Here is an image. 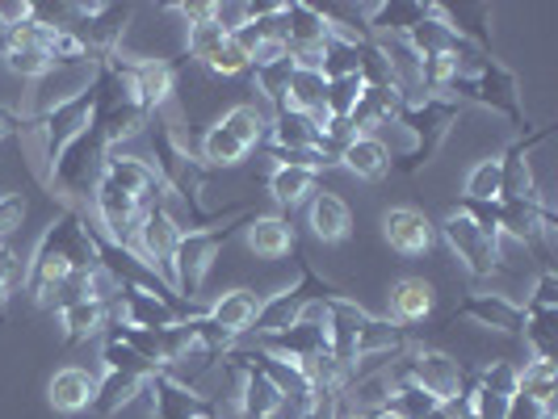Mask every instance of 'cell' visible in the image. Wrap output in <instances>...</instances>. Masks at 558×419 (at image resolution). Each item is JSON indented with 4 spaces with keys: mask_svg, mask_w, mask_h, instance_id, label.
<instances>
[{
    "mask_svg": "<svg viewBox=\"0 0 558 419\" xmlns=\"http://www.w3.org/2000/svg\"><path fill=\"white\" fill-rule=\"evenodd\" d=\"M458 113H462V101L437 97V93H428L420 101H403L395 126L408 131V147H403V156H395V168L399 172H420V168L433 160V151L446 143L449 126L458 122Z\"/></svg>",
    "mask_w": 558,
    "mask_h": 419,
    "instance_id": "1",
    "label": "cell"
},
{
    "mask_svg": "<svg viewBox=\"0 0 558 419\" xmlns=\"http://www.w3.org/2000/svg\"><path fill=\"white\" fill-rule=\"evenodd\" d=\"M244 223H215V226H197V231H185L181 244H177V256H172V289L197 307V294L210 278L219 251L227 248V239L235 235Z\"/></svg>",
    "mask_w": 558,
    "mask_h": 419,
    "instance_id": "2",
    "label": "cell"
},
{
    "mask_svg": "<svg viewBox=\"0 0 558 419\" xmlns=\"http://www.w3.org/2000/svg\"><path fill=\"white\" fill-rule=\"evenodd\" d=\"M299 285H290V289H278V294H269V298H260V310H256V319H252V335L256 340H269V335L286 332V328H294L303 315H307L311 303H324V298H332L340 294L332 281H324L315 269H311V260L299 251Z\"/></svg>",
    "mask_w": 558,
    "mask_h": 419,
    "instance_id": "3",
    "label": "cell"
},
{
    "mask_svg": "<svg viewBox=\"0 0 558 419\" xmlns=\"http://www.w3.org/2000/svg\"><path fill=\"white\" fill-rule=\"evenodd\" d=\"M446 97H453V101H478V106H487L492 113H504L508 122L525 126V106H521L517 72H508L496 56L483 59V67L471 72V76H458V81L449 84Z\"/></svg>",
    "mask_w": 558,
    "mask_h": 419,
    "instance_id": "4",
    "label": "cell"
},
{
    "mask_svg": "<svg viewBox=\"0 0 558 419\" xmlns=\"http://www.w3.org/2000/svg\"><path fill=\"white\" fill-rule=\"evenodd\" d=\"M437 239H446L449 251L462 260V269L471 273L475 281H487L492 273H500L504 264V251L500 244L504 239H492V235H483L462 210H449L446 219L437 223Z\"/></svg>",
    "mask_w": 558,
    "mask_h": 419,
    "instance_id": "5",
    "label": "cell"
},
{
    "mask_svg": "<svg viewBox=\"0 0 558 419\" xmlns=\"http://www.w3.org/2000/svg\"><path fill=\"white\" fill-rule=\"evenodd\" d=\"M93 113H97V97H93V88H84L81 97H72V101H63L56 110H47L43 118H34V131H38V139H43V160H47V164L56 168L59 156L93 126ZM51 168H47V172H51Z\"/></svg>",
    "mask_w": 558,
    "mask_h": 419,
    "instance_id": "6",
    "label": "cell"
},
{
    "mask_svg": "<svg viewBox=\"0 0 558 419\" xmlns=\"http://www.w3.org/2000/svg\"><path fill=\"white\" fill-rule=\"evenodd\" d=\"M101 160H106V143H101V135L88 126L81 139L59 156L56 168L47 172V181L59 185L63 194H72V197H93V185L101 181Z\"/></svg>",
    "mask_w": 558,
    "mask_h": 419,
    "instance_id": "7",
    "label": "cell"
},
{
    "mask_svg": "<svg viewBox=\"0 0 558 419\" xmlns=\"http://www.w3.org/2000/svg\"><path fill=\"white\" fill-rule=\"evenodd\" d=\"M181 235H185L181 219L168 210L165 201H156V206H147V210H143L140 226H135V244H131V248L140 251L156 273H165L168 285H172V256H177Z\"/></svg>",
    "mask_w": 558,
    "mask_h": 419,
    "instance_id": "8",
    "label": "cell"
},
{
    "mask_svg": "<svg viewBox=\"0 0 558 419\" xmlns=\"http://www.w3.org/2000/svg\"><path fill=\"white\" fill-rule=\"evenodd\" d=\"M143 210H147V206H143L140 197L122 194V189H118L113 181H106V176L93 185V219H97V235H101V239L131 248Z\"/></svg>",
    "mask_w": 558,
    "mask_h": 419,
    "instance_id": "9",
    "label": "cell"
},
{
    "mask_svg": "<svg viewBox=\"0 0 558 419\" xmlns=\"http://www.w3.org/2000/svg\"><path fill=\"white\" fill-rule=\"evenodd\" d=\"M399 373H403L408 382L424 386L428 394H437L441 403H449L453 394L462 391V382H466L462 361H453L441 348H420V344H412V348L399 357Z\"/></svg>",
    "mask_w": 558,
    "mask_h": 419,
    "instance_id": "10",
    "label": "cell"
},
{
    "mask_svg": "<svg viewBox=\"0 0 558 419\" xmlns=\"http://www.w3.org/2000/svg\"><path fill=\"white\" fill-rule=\"evenodd\" d=\"M143 394L151 398L156 419H219V398L197 394L190 382H181L172 373H151Z\"/></svg>",
    "mask_w": 558,
    "mask_h": 419,
    "instance_id": "11",
    "label": "cell"
},
{
    "mask_svg": "<svg viewBox=\"0 0 558 419\" xmlns=\"http://www.w3.org/2000/svg\"><path fill=\"white\" fill-rule=\"evenodd\" d=\"M126 81H131V97L140 101L143 110L156 113L172 106L177 97V63L168 59H126Z\"/></svg>",
    "mask_w": 558,
    "mask_h": 419,
    "instance_id": "12",
    "label": "cell"
},
{
    "mask_svg": "<svg viewBox=\"0 0 558 419\" xmlns=\"http://www.w3.org/2000/svg\"><path fill=\"white\" fill-rule=\"evenodd\" d=\"M383 239L399 256H428L437 248V223L416 206H391L383 210Z\"/></svg>",
    "mask_w": 558,
    "mask_h": 419,
    "instance_id": "13",
    "label": "cell"
},
{
    "mask_svg": "<svg viewBox=\"0 0 558 419\" xmlns=\"http://www.w3.org/2000/svg\"><path fill=\"white\" fill-rule=\"evenodd\" d=\"M101 176L113 181L122 194L140 197L143 206L165 201V185H160L156 168L147 164L143 156H131V151H106V160H101Z\"/></svg>",
    "mask_w": 558,
    "mask_h": 419,
    "instance_id": "14",
    "label": "cell"
},
{
    "mask_svg": "<svg viewBox=\"0 0 558 419\" xmlns=\"http://www.w3.org/2000/svg\"><path fill=\"white\" fill-rule=\"evenodd\" d=\"M281 38H286L290 56H307V51H324V47H328L332 26H328L324 9L294 0V4L281 9Z\"/></svg>",
    "mask_w": 558,
    "mask_h": 419,
    "instance_id": "15",
    "label": "cell"
},
{
    "mask_svg": "<svg viewBox=\"0 0 558 419\" xmlns=\"http://www.w3.org/2000/svg\"><path fill=\"white\" fill-rule=\"evenodd\" d=\"M256 348H265L274 357H286V361H294L303 369V365H311L315 357L328 353V332H324V319H299L286 332L269 335V340H256Z\"/></svg>",
    "mask_w": 558,
    "mask_h": 419,
    "instance_id": "16",
    "label": "cell"
},
{
    "mask_svg": "<svg viewBox=\"0 0 558 419\" xmlns=\"http://www.w3.org/2000/svg\"><path fill=\"white\" fill-rule=\"evenodd\" d=\"M240 235H244V248L256 260H281V256L299 251V231L290 226L286 214H256L240 226Z\"/></svg>",
    "mask_w": 558,
    "mask_h": 419,
    "instance_id": "17",
    "label": "cell"
},
{
    "mask_svg": "<svg viewBox=\"0 0 558 419\" xmlns=\"http://www.w3.org/2000/svg\"><path fill=\"white\" fill-rule=\"evenodd\" d=\"M550 131L542 126L537 135H530V139H517L504 156H496L500 160V201H521V197H542L537 194V181H533V147L546 139Z\"/></svg>",
    "mask_w": 558,
    "mask_h": 419,
    "instance_id": "18",
    "label": "cell"
},
{
    "mask_svg": "<svg viewBox=\"0 0 558 419\" xmlns=\"http://www.w3.org/2000/svg\"><path fill=\"white\" fill-rule=\"evenodd\" d=\"M458 319H471L478 328L500 335H521V328H525L521 303H512L504 294H471V298H462L458 303Z\"/></svg>",
    "mask_w": 558,
    "mask_h": 419,
    "instance_id": "19",
    "label": "cell"
},
{
    "mask_svg": "<svg viewBox=\"0 0 558 419\" xmlns=\"http://www.w3.org/2000/svg\"><path fill=\"white\" fill-rule=\"evenodd\" d=\"M110 323H131V328H147V332H165V328H177V323H185V319L168 307V303H160V298L122 285L118 298H113Z\"/></svg>",
    "mask_w": 558,
    "mask_h": 419,
    "instance_id": "20",
    "label": "cell"
},
{
    "mask_svg": "<svg viewBox=\"0 0 558 419\" xmlns=\"http://www.w3.org/2000/svg\"><path fill=\"white\" fill-rule=\"evenodd\" d=\"M387 307H391V319L399 328H416L424 323L433 310H437V285L428 278H399L391 281V289H387Z\"/></svg>",
    "mask_w": 558,
    "mask_h": 419,
    "instance_id": "21",
    "label": "cell"
},
{
    "mask_svg": "<svg viewBox=\"0 0 558 419\" xmlns=\"http://www.w3.org/2000/svg\"><path fill=\"white\" fill-rule=\"evenodd\" d=\"M336 168H344L357 181H387L395 172V151L383 135H357L344 147V156L336 160Z\"/></svg>",
    "mask_w": 558,
    "mask_h": 419,
    "instance_id": "22",
    "label": "cell"
},
{
    "mask_svg": "<svg viewBox=\"0 0 558 419\" xmlns=\"http://www.w3.org/2000/svg\"><path fill=\"white\" fill-rule=\"evenodd\" d=\"M93 398H97V373H88L81 365L59 369V373H51V382H47V403L56 407L59 416L93 411Z\"/></svg>",
    "mask_w": 558,
    "mask_h": 419,
    "instance_id": "23",
    "label": "cell"
},
{
    "mask_svg": "<svg viewBox=\"0 0 558 419\" xmlns=\"http://www.w3.org/2000/svg\"><path fill=\"white\" fill-rule=\"evenodd\" d=\"M307 226L319 244H344V239L353 235V210H349L344 197L319 189V194L307 201Z\"/></svg>",
    "mask_w": 558,
    "mask_h": 419,
    "instance_id": "24",
    "label": "cell"
},
{
    "mask_svg": "<svg viewBox=\"0 0 558 419\" xmlns=\"http://www.w3.org/2000/svg\"><path fill=\"white\" fill-rule=\"evenodd\" d=\"M256 310H260V294L256 289H244V285H235V289H223L210 307L202 310L219 332H227L231 340L235 335H248L252 332V319H256Z\"/></svg>",
    "mask_w": 558,
    "mask_h": 419,
    "instance_id": "25",
    "label": "cell"
},
{
    "mask_svg": "<svg viewBox=\"0 0 558 419\" xmlns=\"http://www.w3.org/2000/svg\"><path fill=\"white\" fill-rule=\"evenodd\" d=\"M399 110H403V97L395 93L391 84H383V88H362V97H357V106L349 113V122H353L357 135H378L383 126H395V122H399Z\"/></svg>",
    "mask_w": 558,
    "mask_h": 419,
    "instance_id": "26",
    "label": "cell"
},
{
    "mask_svg": "<svg viewBox=\"0 0 558 419\" xmlns=\"http://www.w3.org/2000/svg\"><path fill=\"white\" fill-rule=\"evenodd\" d=\"M408 42H412V51L420 59H437V56H453L458 42H462V34H458V26H453V17H449L446 9L433 4V13L408 34Z\"/></svg>",
    "mask_w": 558,
    "mask_h": 419,
    "instance_id": "27",
    "label": "cell"
},
{
    "mask_svg": "<svg viewBox=\"0 0 558 419\" xmlns=\"http://www.w3.org/2000/svg\"><path fill=\"white\" fill-rule=\"evenodd\" d=\"M265 185H269V197L278 201L281 214L303 210L311 197L319 194V176H311V172H303V168L274 164V168H269V176H265Z\"/></svg>",
    "mask_w": 558,
    "mask_h": 419,
    "instance_id": "28",
    "label": "cell"
},
{
    "mask_svg": "<svg viewBox=\"0 0 558 419\" xmlns=\"http://www.w3.org/2000/svg\"><path fill=\"white\" fill-rule=\"evenodd\" d=\"M143 386H147V378H135V373H113V369H106V373L97 378V398H93V411H97L101 419L118 416L122 407H131V403L140 398Z\"/></svg>",
    "mask_w": 558,
    "mask_h": 419,
    "instance_id": "29",
    "label": "cell"
},
{
    "mask_svg": "<svg viewBox=\"0 0 558 419\" xmlns=\"http://www.w3.org/2000/svg\"><path fill=\"white\" fill-rule=\"evenodd\" d=\"M59 319H63V340H68V344H84V340H93V335H106V328H110V319H113V307L84 298L76 307L59 310Z\"/></svg>",
    "mask_w": 558,
    "mask_h": 419,
    "instance_id": "30",
    "label": "cell"
},
{
    "mask_svg": "<svg viewBox=\"0 0 558 419\" xmlns=\"http://www.w3.org/2000/svg\"><path fill=\"white\" fill-rule=\"evenodd\" d=\"M197 160H202L206 172H210V168H240L244 160H248V147L235 139L231 131H223V126L215 122V126H206V131H202Z\"/></svg>",
    "mask_w": 558,
    "mask_h": 419,
    "instance_id": "31",
    "label": "cell"
},
{
    "mask_svg": "<svg viewBox=\"0 0 558 419\" xmlns=\"http://www.w3.org/2000/svg\"><path fill=\"white\" fill-rule=\"evenodd\" d=\"M315 122L307 113L281 110L269 118V135H265V147H278V151H303V147H315Z\"/></svg>",
    "mask_w": 558,
    "mask_h": 419,
    "instance_id": "32",
    "label": "cell"
},
{
    "mask_svg": "<svg viewBox=\"0 0 558 419\" xmlns=\"http://www.w3.org/2000/svg\"><path fill=\"white\" fill-rule=\"evenodd\" d=\"M324 93H328V76L324 72H311V67H294V76H290V88H286V97H281V110H294V113H315L324 110Z\"/></svg>",
    "mask_w": 558,
    "mask_h": 419,
    "instance_id": "33",
    "label": "cell"
},
{
    "mask_svg": "<svg viewBox=\"0 0 558 419\" xmlns=\"http://www.w3.org/2000/svg\"><path fill=\"white\" fill-rule=\"evenodd\" d=\"M0 59H4V67L13 72V76H22V81H47L51 72H56V63L47 56V47H38V42H4L0 47Z\"/></svg>",
    "mask_w": 558,
    "mask_h": 419,
    "instance_id": "34",
    "label": "cell"
},
{
    "mask_svg": "<svg viewBox=\"0 0 558 419\" xmlns=\"http://www.w3.org/2000/svg\"><path fill=\"white\" fill-rule=\"evenodd\" d=\"M269 118H274V113H265L260 106L240 101V106H231V110L219 118V126H223V131H231V135H235V139L252 151V147H260V143H265V135H269Z\"/></svg>",
    "mask_w": 558,
    "mask_h": 419,
    "instance_id": "35",
    "label": "cell"
},
{
    "mask_svg": "<svg viewBox=\"0 0 558 419\" xmlns=\"http://www.w3.org/2000/svg\"><path fill=\"white\" fill-rule=\"evenodd\" d=\"M517 394H530L533 403H546L555 407V394H558V365L546 361V357H533L517 369Z\"/></svg>",
    "mask_w": 558,
    "mask_h": 419,
    "instance_id": "36",
    "label": "cell"
},
{
    "mask_svg": "<svg viewBox=\"0 0 558 419\" xmlns=\"http://www.w3.org/2000/svg\"><path fill=\"white\" fill-rule=\"evenodd\" d=\"M101 361H106V369H113V373H135V378H151V373H160L151 361H143L140 353L122 340L118 332H110L106 328V344H101Z\"/></svg>",
    "mask_w": 558,
    "mask_h": 419,
    "instance_id": "37",
    "label": "cell"
},
{
    "mask_svg": "<svg viewBox=\"0 0 558 419\" xmlns=\"http://www.w3.org/2000/svg\"><path fill=\"white\" fill-rule=\"evenodd\" d=\"M525 344L533 348V357H546L555 361L558 357V310H542V315H525Z\"/></svg>",
    "mask_w": 558,
    "mask_h": 419,
    "instance_id": "38",
    "label": "cell"
},
{
    "mask_svg": "<svg viewBox=\"0 0 558 419\" xmlns=\"http://www.w3.org/2000/svg\"><path fill=\"white\" fill-rule=\"evenodd\" d=\"M227 42H231V34H227L223 26H215V17L185 26V56L197 59V63H206L215 51H223Z\"/></svg>",
    "mask_w": 558,
    "mask_h": 419,
    "instance_id": "39",
    "label": "cell"
},
{
    "mask_svg": "<svg viewBox=\"0 0 558 419\" xmlns=\"http://www.w3.org/2000/svg\"><path fill=\"white\" fill-rule=\"evenodd\" d=\"M248 76H252V84H256V93L278 110L286 88H290V76H294V63L286 56V59H278V63H269V67H252Z\"/></svg>",
    "mask_w": 558,
    "mask_h": 419,
    "instance_id": "40",
    "label": "cell"
},
{
    "mask_svg": "<svg viewBox=\"0 0 558 419\" xmlns=\"http://www.w3.org/2000/svg\"><path fill=\"white\" fill-rule=\"evenodd\" d=\"M466 201H500V160H478L462 185Z\"/></svg>",
    "mask_w": 558,
    "mask_h": 419,
    "instance_id": "41",
    "label": "cell"
},
{
    "mask_svg": "<svg viewBox=\"0 0 558 419\" xmlns=\"http://www.w3.org/2000/svg\"><path fill=\"white\" fill-rule=\"evenodd\" d=\"M362 76H340V81H328V93H324V110L332 118H349L357 97H362Z\"/></svg>",
    "mask_w": 558,
    "mask_h": 419,
    "instance_id": "42",
    "label": "cell"
},
{
    "mask_svg": "<svg viewBox=\"0 0 558 419\" xmlns=\"http://www.w3.org/2000/svg\"><path fill=\"white\" fill-rule=\"evenodd\" d=\"M357 139V131H353V122L349 118H328L324 126H319V135H315V147L328 156V160H340L344 156V147Z\"/></svg>",
    "mask_w": 558,
    "mask_h": 419,
    "instance_id": "43",
    "label": "cell"
},
{
    "mask_svg": "<svg viewBox=\"0 0 558 419\" xmlns=\"http://www.w3.org/2000/svg\"><path fill=\"white\" fill-rule=\"evenodd\" d=\"M517 369L521 365L517 361H492V365H483L475 373V382L483 386L487 394H500V398H512L517 394Z\"/></svg>",
    "mask_w": 558,
    "mask_h": 419,
    "instance_id": "44",
    "label": "cell"
},
{
    "mask_svg": "<svg viewBox=\"0 0 558 419\" xmlns=\"http://www.w3.org/2000/svg\"><path fill=\"white\" fill-rule=\"evenodd\" d=\"M210 76H223V81H235V76H248L252 72V63H248V56L235 47V42H227L223 51H215V56L202 63Z\"/></svg>",
    "mask_w": 558,
    "mask_h": 419,
    "instance_id": "45",
    "label": "cell"
},
{
    "mask_svg": "<svg viewBox=\"0 0 558 419\" xmlns=\"http://www.w3.org/2000/svg\"><path fill=\"white\" fill-rule=\"evenodd\" d=\"M471 223L483 231V235H492V239H500V201H466L462 197V206H458Z\"/></svg>",
    "mask_w": 558,
    "mask_h": 419,
    "instance_id": "46",
    "label": "cell"
},
{
    "mask_svg": "<svg viewBox=\"0 0 558 419\" xmlns=\"http://www.w3.org/2000/svg\"><path fill=\"white\" fill-rule=\"evenodd\" d=\"M525 315H542V310H558V278L555 269H542V278L533 285V294L525 298Z\"/></svg>",
    "mask_w": 558,
    "mask_h": 419,
    "instance_id": "47",
    "label": "cell"
},
{
    "mask_svg": "<svg viewBox=\"0 0 558 419\" xmlns=\"http://www.w3.org/2000/svg\"><path fill=\"white\" fill-rule=\"evenodd\" d=\"M26 197L22 194H0V244L9 239V235H17L22 223H26Z\"/></svg>",
    "mask_w": 558,
    "mask_h": 419,
    "instance_id": "48",
    "label": "cell"
},
{
    "mask_svg": "<svg viewBox=\"0 0 558 419\" xmlns=\"http://www.w3.org/2000/svg\"><path fill=\"white\" fill-rule=\"evenodd\" d=\"M504 419H558L555 407H546V403H533L530 394H512L508 398V411Z\"/></svg>",
    "mask_w": 558,
    "mask_h": 419,
    "instance_id": "49",
    "label": "cell"
},
{
    "mask_svg": "<svg viewBox=\"0 0 558 419\" xmlns=\"http://www.w3.org/2000/svg\"><path fill=\"white\" fill-rule=\"evenodd\" d=\"M210 17H215V26H223L227 34H235L240 26H248V4H210Z\"/></svg>",
    "mask_w": 558,
    "mask_h": 419,
    "instance_id": "50",
    "label": "cell"
},
{
    "mask_svg": "<svg viewBox=\"0 0 558 419\" xmlns=\"http://www.w3.org/2000/svg\"><path fill=\"white\" fill-rule=\"evenodd\" d=\"M34 17V0H0V26L17 29Z\"/></svg>",
    "mask_w": 558,
    "mask_h": 419,
    "instance_id": "51",
    "label": "cell"
},
{
    "mask_svg": "<svg viewBox=\"0 0 558 419\" xmlns=\"http://www.w3.org/2000/svg\"><path fill=\"white\" fill-rule=\"evenodd\" d=\"M26 269H22V260H17V251L9 248V244H0V281L4 285H13V281L22 278Z\"/></svg>",
    "mask_w": 558,
    "mask_h": 419,
    "instance_id": "52",
    "label": "cell"
},
{
    "mask_svg": "<svg viewBox=\"0 0 558 419\" xmlns=\"http://www.w3.org/2000/svg\"><path fill=\"white\" fill-rule=\"evenodd\" d=\"M13 131H22V118L9 110V106H0V139H9Z\"/></svg>",
    "mask_w": 558,
    "mask_h": 419,
    "instance_id": "53",
    "label": "cell"
},
{
    "mask_svg": "<svg viewBox=\"0 0 558 419\" xmlns=\"http://www.w3.org/2000/svg\"><path fill=\"white\" fill-rule=\"evenodd\" d=\"M362 419H399V416H395L391 407H383V411H369V416H362Z\"/></svg>",
    "mask_w": 558,
    "mask_h": 419,
    "instance_id": "54",
    "label": "cell"
},
{
    "mask_svg": "<svg viewBox=\"0 0 558 419\" xmlns=\"http://www.w3.org/2000/svg\"><path fill=\"white\" fill-rule=\"evenodd\" d=\"M9 289H13V285H4V281H0V310H4V303H9Z\"/></svg>",
    "mask_w": 558,
    "mask_h": 419,
    "instance_id": "55",
    "label": "cell"
},
{
    "mask_svg": "<svg viewBox=\"0 0 558 419\" xmlns=\"http://www.w3.org/2000/svg\"><path fill=\"white\" fill-rule=\"evenodd\" d=\"M0 38H4V26H0Z\"/></svg>",
    "mask_w": 558,
    "mask_h": 419,
    "instance_id": "56",
    "label": "cell"
},
{
    "mask_svg": "<svg viewBox=\"0 0 558 419\" xmlns=\"http://www.w3.org/2000/svg\"><path fill=\"white\" fill-rule=\"evenodd\" d=\"M269 419H281V416H269Z\"/></svg>",
    "mask_w": 558,
    "mask_h": 419,
    "instance_id": "57",
    "label": "cell"
}]
</instances>
